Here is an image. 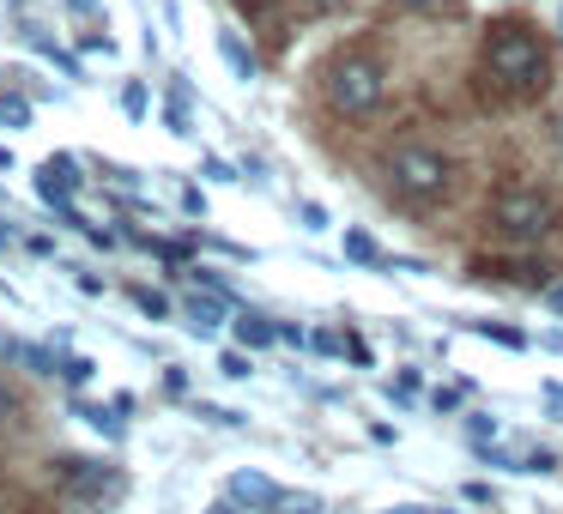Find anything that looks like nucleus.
<instances>
[{
  "label": "nucleus",
  "mask_w": 563,
  "mask_h": 514,
  "mask_svg": "<svg viewBox=\"0 0 563 514\" xmlns=\"http://www.w3.org/2000/svg\"><path fill=\"white\" fill-rule=\"evenodd\" d=\"M478 67H485V79L497 91H509V98H539L545 79H551V55H545V43H539V31L527 25V19H503V25H490Z\"/></svg>",
  "instance_id": "obj_1"
},
{
  "label": "nucleus",
  "mask_w": 563,
  "mask_h": 514,
  "mask_svg": "<svg viewBox=\"0 0 563 514\" xmlns=\"http://www.w3.org/2000/svg\"><path fill=\"white\" fill-rule=\"evenodd\" d=\"M490 224H497V236H509V243H545V236L558 231V200L533 182H503L497 194H490Z\"/></svg>",
  "instance_id": "obj_2"
},
{
  "label": "nucleus",
  "mask_w": 563,
  "mask_h": 514,
  "mask_svg": "<svg viewBox=\"0 0 563 514\" xmlns=\"http://www.w3.org/2000/svg\"><path fill=\"white\" fill-rule=\"evenodd\" d=\"M388 182H394V194L400 200H412V206H437V200H449V188H454V164L442 158L437 146H400L388 158Z\"/></svg>",
  "instance_id": "obj_3"
},
{
  "label": "nucleus",
  "mask_w": 563,
  "mask_h": 514,
  "mask_svg": "<svg viewBox=\"0 0 563 514\" xmlns=\"http://www.w3.org/2000/svg\"><path fill=\"white\" fill-rule=\"evenodd\" d=\"M382 98H388V79H382V67L369 62V55H333L328 67V103L340 115H352V122H364V115L382 110Z\"/></svg>",
  "instance_id": "obj_4"
},
{
  "label": "nucleus",
  "mask_w": 563,
  "mask_h": 514,
  "mask_svg": "<svg viewBox=\"0 0 563 514\" xmlns=\"http://www.w3.org/2000/svg\"><path fill=\"white\" fill-rule=\"evenodd\" d=\"M62 484L74 490V496H86V502H110L115 490H122V478H115V466L79 454V460H62Z\"/></svg>",
  "instance_id": "obj_5"
},
{
  "label": "nucleus",
  "mask_w": 563,
  "mask_h": 514,
  "mask_svg": "<svg viewBox=\"0 0 563 514\" xmlns=\"http://www.w3.org/2000/svg\"><path fill=\"white\" fill-rule=\"evenodd\" d=\"M212 49H219V62L231 67V74L243 79V86H255V49L243 43V31H231V25H224L219 37H212Z\"/></svg>",
  "instance_id": "obj_6"
},
{
  "label": "nucleus",
  "mask_w": 563,
  "mask_h": 514,
  "mask_svg": "<svg viewBox=\"0 0 563 514\" xmlns=\"http://www.w3.org/2000/svg\"><path fill=\"white\" fill-rule=\"evenodd\" d=\"M273 496H279V484L261 472H231V502H249V509H273Z\"/></svg>",
  "instance_id": "obj_7"
},
{
  "label": "nucleus",
  "mask_w": 563,
  "mask_h": 514,
  "mask_svg": "<svg viewBox=\"0 0 563 514\" xmlns=\"http://www.w3.org/2000/svg\"><path fill=\"white\" fill-rule=\"evenodd\" d=\"M224 309H231V297H183V315L195 321L200 333L224 327Z\"/></svg>",
  "instance_id": "obj_8"
},
{
  "label": "nucleus",
  "mask_w": 563,
  "mask_h": 514,
  "mask_svg": "<svg viewBox=\"0 0 563 514\" xmlns=\"http://www.w3.org/2000/svg\"><path fill=\"white\" fill-rule=\"evenodd\" d=\"M345 260H357V267H394V260L382 255V243L364 231H345Z\"/></svg>",
  "instance_id": "obj_9"
},
{
  "label": "nucleus",
  "mask_w": 563,
  "mask_h": 514,
  "mask_svg": "<svg viewBox=\"0 0 563 514\" xmlns=\"http://www.w3.org/2000/svg\"><path fill=\"white\" fill-rule=\"evenodd\" d=\"M79 417H86V424L98 429L103 442H122V417H115L110 405H91V400H79Z\"/></svg>",
  "instance_id": "obj_10"
},
{
  "label": "nucleus",
  "mask_w": 563,
  "mask_h": 514,
  "mask_svg": "<svg viewBox=\"0 0 563 514\" xmlns=\"http://www.w3.org/2000/svg\"><path fill=\"white\" fill-rule=\"evenodd\" d=\"M273 514H328V502L309 496V490H279V496H273Z\"/></svg>",
  "instance_id": "obj_11"
},
{
  "label": "nucleus",
  "mask_w": 563,
  "mask_h": 514,
  "mask_svg": "<svg viewBox=\"0 0 563 514\" xmlns=\"http://www.w3.org/2000/svg\"><path fill=\"white\" fill-rule=\"evenodd\" d=\"M128 303H134L140 315H152V321H170V297H158L152 284H128Z\"/></svg>",
  "instance_id": "obj_12"
},
{
  "label": "nucleus",
  "mask_w": 563,
  "mask_h": 514,
  "mask_svg": "<svg viewBox=\"0 0 563 514\" xmlns=\"http://www.w3.org/2000/svg\"><path fill=\"white\" fill-rule=\"evenodd\" d=\"M478 333H485L490 345H503V351H527V333H521V327H503V321H478Z\"/></svg>",
  "instance_id": "obj_13"
},
{
  "label": "nucleus",
  "mask_w": 563,
  "mask_h": 514,
  "mask_svg": "<svg viewBox=\"0 0 563 514\" xmlns=\"http://www.w3.org/2000/svg\"><path fill=\"white\" fill-rule=\"evenodd\" d=\"M195 417H207V424H224V429H243L249 412H236V405H207V400H195Z\"/></svg>",
  "instance_id": "obj_14"
},
{
  "label": "nucleus",
  "mask_w": 563,
  "mask_h": 514,
  "mask_svg": "<svg viewBox=\"0 0 563 514\" xmlns=\"http://www.w3.org/2000/svg\"><path fill=\"white\" fill-rule=\"evenodd\" d=\"M236 339H243V345H273V327H267L261 315H249V309H243V315H236Z\"/></svg>",
  "instance_id": "obj_15"
},
{
  "label": "nucleus",
  "mask_w": 563,
  "mask_h": 514,
  "mask_svg": "<svg viewBox=\"0 0 563 514\" xmlns=\"http://www.w3.org/2000/svg\"><path fill=\"white\" fill-rule=\"evenodd\" d=\"M0 127H31V98H0Z\"/></svg>",
  "instance_id": "obj_16"
},
{
  "label": "nucleus",
  "mask_w": 563,
  "mask_h": 514,
  "mask_svg": "<svg viewBox=\"0 0 563 514\" xmlns=\"http://www.w3.org/2000/svg\"><path fill=\"white\" fill-rule=\"evenodd\" d=\"M122 110L134 115V122H146V115H152V98H146V86H140V79H128V86H122Z\"/></svg>",
  "instance_id": "obj_17"
},
{
  "label": "nucleus",
  "mask_w": 563,
  "mask_h": 514,
  "mask_svg": "<svg viewBox=\"0 0 563 514\" xmlns=\"http://www.w3.org/2000/svg\"><path fill=\"white\" fill-rule=\"evenodd\" d=\"M219 376H224V381H249V376H255L249 351H219Z\"/></svg>",
  "instance_id": "obj_18"
},
{
  "label": "nucleus",
  "mask_w": 563,
  "mask_h": 514,
  "mask_svg": "<svg viewBox=\"0 0 563 514\" xmlns=\"http://www.w3.org/2000/svg\"><path fill=\"white\" fill-rule=\"evenodd\" d=\"M62 376L74 381V388H86V381L98 376V357H86V351H79V357H67V364H62Z\"/></svg>",
  "instance_id": "obj_19"
},
{
  "label": "nucleus",
  "mask_w": 563,
  "mask_h": 514,
  "mask_svg": "<svg viewBox=\"0 0 563 514\" xmlns=\"http://www.w3.org/2000/svg\"><path fill=\"white\" fill-rule=\"evenodd\" d=\"M466 436H473V442H497V417H490V412H466Z\"/></svg>",
  "instance_id": "obj_20"
},
{
  "label": "nucleus",
  "mask_w": 563,
  "mask_h": 514,
  "mask_svg": "<svg viewBox=\"0 0 563 514\" xmlns=\"http://www.w3.org/2000/svg\"><path fill=\"white\" fill-rule=\"evenodd\" d=\"M164 127H170L176 139H188V134H195V127H188V103H176V98H170V110H164Z\"/></svg>",
  "instance_id": "obj_21"
},
{
  "label": "nucleus",
  "mask_w": 563,
  "mask_h": 514,
  "mask_svg": "<svg viewBox=\"0 0 563 514\" xmlns=\"http://www.w3.org/2000/svg\"><path fill=\"white\" fill-rule=\"evenodd\" d=\"M13 424H19V393L0 381V429H13Z\"/></svg>",
  "instance_id": "obj_22"
},
{
  "label": "nucleus",
  "mask_w": 563,
  "mask_h": 514,
  "mask_svg": "<svg viewBox=\"0 0 563 514\" xmlns=\"http://www.w3.org/2000/svg\"><path fill=\"white\" fill-rule=\"evenodd\" d=\"M37 49H43V55H49V62H55V67H62V74H67V79H79V62H74V55H67V49H55V43H43V37H37Z\"/></svg>",
  "instance_id": "obj_23"
},
{
  "label": "nucleus",
  "mask_w": 563,
  "mask_h": 514,
  "mask_svg": "<svg viewBox=\"0 0 563 514\" xmlns=\"http://www.w3.org/2000/svg\"><path fill=\"white\" fill-rule=\"evenodd\" d=\"M164 393H170V400H183V393H188V369H183V364L164 369Z\"/></svg>",
  "instance_id": "obj_24"
},
{
  "label": "nucleus",
  "mask_w": 563,
  "mask_h": 514,
  "mask_svg": "<svg viewBox=\"0 0 563 514\" xmlns=\"http://www.w3.org/2000/svg\"><path fill=\"white\" fill-rule=\"evenodd\" d=\"M303 345H309V351H321V357L340 351V339H333V333H303Z\"/></svg>",
  "instance_id": "obj_25"
},
{
  "label": "nucleus",
  "mask_w": 563,
  "mask_h": 514,
  "mask_svg": "<svg viewBox=\"0 0 563 514\" xmlns=\"http://www.w3.org/2000/svg\"><path fill=\"white\" fill-rule=\"evenodd\" d=\"M400 7H406V13H449L454 0H400Z\"/></svg>",
  "instance_id": "obj_26"
},
{
  "label": "nucleus",
  "mask_w": 563,
  "mask_h": 514,
  "mask_svg": "<svg viewBox=\"0 0 563 514\" xmlns=\"http://www.w3.org/2000/svg\"><path fill=\"white\" fill-rule=\"evenodd\" d=\"M328 206H303V231H328Z\"/></svg>",
  "instance_id": "obj_27"
},
{
  "label": "nucleus",
  "mask_w": 563,
  "mask_h": 514,
  "mask_svg": "<svg viewBox=\"0 0 563 514\" xmlns=\"http://www.w3.org/2000/svg\"><path fill=\"white\" fill-rule=\"evenodd\" d=\"M200 170H207L212 182H231V164H224V158H207V164H200Z\"/></svg>",
  "instance_id": "obj_28"
},
{
  "label": "nucleus",
  "mask_w": 563,
  "mask_h": 514,
  "mask_svg": "<svg viewBox=\"0 0 563 514\" xmlns=\"http://www.w3.org/2000/svg\"><path fill=\"white\" fill-rule=\"evenodd\" d=\"M67 7H74V13H86V19H98V13H103V0H67Z\"/></svg>",
  "instance_id": "obj_29"
},
{
  "label": "nucleus",
  "mask_w": 563,
  "mask_h": 514,
  "mask_svg": "<svg viewBox=\"0 0 563 514\" xmlns=\"http://www.w3.org/2000/svg\"><path fill=\"white\" fill-rule=\"evenodd\" d=\"M297 7H303V13H333L340 0H297Z\"/></svg>",
  "instance_id": "obj_30"
},
{
  "label": "nucleus",
  "mask_w": 563,
  "mask_h": 514,
  "mask_svg": "<svg viewBox=\"0 0 563 514\" xmlns=\"http://www.w3.org/2000/svg\"><path fill=\"white\" fill-rule=\"evenodd\" d=\"M545 405H551V412L563 417V388H558V381H551V388H545Z\"/></svg>",
  "instance_id": "obj_31"
},
{
  "label": "nucleus",
  "mask_w": 563,
  "mask_h": 514,
  "mask_svg": "<svg viewBox=\"0 0 563 514\" xmlns=\"http://www.w3.org/2000/svg\"><path fill=\"white\" fill-rule=\"evenodd\" d=\"M545 303H551V309H558V315H563V279H558V284H545Z\"/></svg>",
  "instance_id": "obj_32"
},
{
  "label": "nucleus",
  "mask_w": 563,
  "mask_h": 514,
  "mask_svg": "<svg viewBox=\"0 0 563 514\" xmlns=\"http://www.w3.org/2000/svg\"><path fill=\"white\" fill-rule=\"evenodd\" d=\"M382 514H430V509H418V502H400V509H382Z\"/></svg>",
  "instance_id": "obj_33"
},
{
  "label": "nucleus",
  "mask_w": 563,
  "mask_h": 514,
  "mask_svg": "<svg viewBox=\"0 0 563 514\" xmlns=\"http://www.w3.org/2000/svg\"><path fill=\"white\" fill-rule=\"evenodd\" d=\"M207 514H243V509H236V502H212Z\"/></svg>",
  "instance_id": "obj_34"
},
{
  "label": "nucleus",
  "mask_w": 563,
  "mask_h": 514,
  "mask_svg": "<svg viewBox=\"0 0 563 514\" xmlns=\"http://www.w3.org/2000/svg\"><path fill=\"white\" fill-rule=\"evenodd\" d=\"M551 146L563 152V115H558V122H551Z\"/></svg>",
  "instance_id": "obj_35"
},
{
  "label": "nucleus",
  "mask_w": 563,
  "mask_h": 514,
  "mask_svg": "<svg viewBox=\"0 0 563 514\" xmlns=\"http://www.w3.org/2000/svg\"><path fill=\"white\" fill-rule=\"evenodd\" d=\"M0 248H13V231H7V219H0Z\"/></svg>",
  "instance_id": "obj_36"
},
{
  "label": "nucleus",
  "mask_w": 563,
  "mask_h": 514,
  "mask_svg": "<svg viewBox=\"0 0 563 514\" xmlns=\"http://www.w3.org/2000/svg\"><path fill=\"white\" fill-rule=\"evenodd\" d=\"M430 514H454V509H430Z\"/></svg>",
  "instance_id": "obj_37"
}]
</instances>
